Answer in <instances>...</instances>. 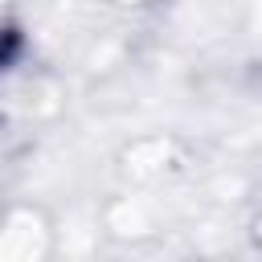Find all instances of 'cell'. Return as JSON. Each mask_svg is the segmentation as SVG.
I'll list each match as a JSON object with an SVG mask.
<instances>
[{
    "label": "cell",
    "instance_id": "cell-1",
    "mask_svg": "<svg viewBox=\"0 0 262 262\" xmlns=\"http://www.w3.org/2000/svg\"><path fill=\"white\" fill-rule=\"evenodd\" d=\"M16 49H20V37H16V29H0V70L16 57Z\"/></svg>",
    "mask_w": 262,
    "mask_h": 262
}]
</instances>
